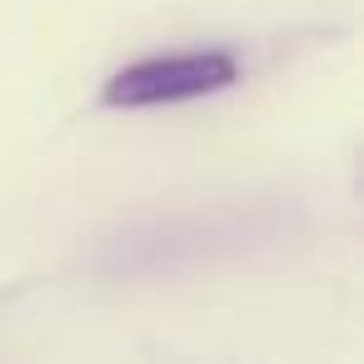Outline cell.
Masks as SVG:
<instances>
[{
	"label": "cell",
	"instance_id": "6da1fadb",
	"mask_svg": "<svg viewBox=\"0 0 364 364\" xmlns=\"http://www.w3.org/2000/svg\"><path fill=\"white\" fill-rule=\"evenodd\" d=\"M240 80V60L230 50H180V55H145L125 70H115L100 90L110 110H150V105H180L220 95Z\"/></svg>",
	"mask_w": 364,
	"mask_h": 364
}]
</instances>
